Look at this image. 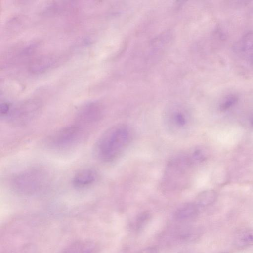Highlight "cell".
I'll return each instance as SVG.
<instances>
[{"instance_id": "cell-21", "label": "cell", "mask_w": 253, "mask_h": 253, "mask_svg": "<svg viewBox=\"0 0 253 253\" xmlns=\"http://www.w3.org/2000/svg\"><path fill=\"white\" fill-rule=\"evenodd\" d=\"M252 125H253V120L252 121Z\"/></svg>"}, {"instance_id": "cell-7", "label": "cell", "mask_w": 253, "mask_h": 253, "mask_svg": "<svg viewBox=\"0 0 253 253\" xmlns=\"http://www.w3.org/2000/svg\"><path fill=\"white\" fill-rule=\"evenodd\" d=\"M103 115L102 105L97 102L91 101L83 105L78 110L76 120L77 124L89 125L100 120Z\"/></svg>"}, {"instance_id": "cell-14", "label": "cell", "mask_w": 253, "mask_h": 253, "mask_svg": "<svg viewBox=\"0 0 253 253\" xmlns=\"http://www.w3.org/2000/svg\"><path fill=\"white\" fill-rule=\"evenodd\" d=\"M217 194L213 190H207L200 192L196 198V204L200 206H207L213 203Z\"/></svg>"}, {"instance_id": "cell-19", "label": "cell", "mask_w": 253, "mask_h": 253, "mask_svg": "<svg viewBox=\"0 0 253 253\" xmlns=\"http://www.w3.org/2000/svg\"><path fill=\"white\" fill-rule=\"evenodd\" d=\"M11 106L10 105L6 102L0 103V113L1 117H7L8 115Z\"/></svg>"}, {"instance_id": "cell-2", "label": "cell", "mask_w": 253, "mask_h": 253, "mask_svg": "<svg viewBox=\"0 0 253 253\" xmlns=\"http://www.w3.org/2000/svg\"><path fill=\"white\" fill-rule=\"evenodd\" d=\"M50 177L44 170L31 169L18 173L10 181L12 189L21 195L31 196L44 190L49 184Z\"/></svg>"}, {"instance_id": "cell-3", "label": "cell", "mask_w": 253, "mask_h": 253, "mask_svg": "<svg viewBox=\"0 0 253 253\" xmlns=\"http://www.w3.org/2000/svg\"><path fill=\"white\" fill-rule=\"evenodd\" d=\"M195 164L191 155H180L173 158L166 169L164 184L169 190L180 188L187 180L191 166Z\"/></svg>"}, {"instance_id": "cell-15", "label": "cell", "mask_w": 253, "mask_h": 253, "mask_svg": "<svg viewBox=\"0 0 253 253\" xmlns=\"http://www.w3.org/2000/svg\"><path fill=\"white\" fill-rule=\"evenodd\" d=\"M235 245L240 248L253 245V229H247L240 233L236 238Z\"/></svg>"}, {"instance_id": "cell-6", "label": "cell", "mask_w": 253, "mask_h": 253, "mask_svg": "<svg viewBox=\"0 0 253 253\" xmlns=\"http://www.w3.org/2000/svg\"><path fill=\"white\" fill-rule=\"evenodd\" d=\"M82 135V126L78 124L63 127L53 133L47 140L52 148L63 149L77 143Z\"/></svg>"}, {"instance_id": "cell-20", "label": "cell", "mask_w": 253, "mask_h": 253, "mask_svg": "<svg viewBox=\"0 0 253 253\" xmlns=\"http://www.w3.org/2000/svg\"><path fill=\"white\" fill-rule=\"evenodd\" d=\"M157 251L155 248H149L142 251L140 253H156Z\"/></svg>"}, {"instance_id": "cell-4", "label": "cell", "mask_w": 253, "mask_h": 253, "mask_svg": "<svg viewBox=\"0 0 253 253\" xmlns=\"http://www.w3.org/2000/svg\"><path fill=\"white\" fill-rule=\"evenodd\" d=\"M42 102L36 98L24 101L13 107L6 117L9 123L15 126H23L30 123L39 115Z\"/></svg>"}, {"instance_id": "cell-11", "label": "cell", "mask_w": 253, "mask_h": 253, "mask_svg": "<svg viewBox=\"0 0 253 253\" xmlns=\"http://www.w3.org/2000/svg\"><path fill=\"white\" fill-rule=\"evenodd\" d=\"M96 250V246L92 241L81 240L68 246L63 253H95Z\"/></svg>"}, {"instance_id": "cell-18", "label": "cell", "mask_w": 253, "mask_h": 253, "mask_svg": "<svg viewBox=\"0 0 253 253\" xmlns=\"http://www.w3.org/2000/svg\"><path fill=\"white\" fill-rule=\"evenodd\" d=\"M150 215L148 212H143L140 214L137 219L136 226L139 228L142 226L150 218Z\"/></svg>"}, {"instance_id": "cell-5", "label": "cell", "mask_w": 253, "mask_h": 253, "mask_svg": "<svg viewBox=\"0 0 253 253\" xmlns=\"http://www.w3.org/2000/svg\"><path fill=\"white\" fill-rule=\"evenodd\" d=\"M164 124L168 131L177 136L187 134L192 126L190 113L181 108H171L164 115Z\"/></svg>"}, {"instance_id": "cell-10", "label": "cell", "mask_w": 253, "mask_h": 253, "mask_svg": "<svg viewBox=\"0 0 253 253\" xmlns=\"http://www.w3.org/2000/svg\"><path fill=\"white\" fill-rule=\"evenodd\" d=\"M97 177V172L94 169L90 168L84 169L74 175L72 183L78 189L87 188L95 182Z\"/></svg>"}, {"instance_id": "cell-13", "label": "cell", "mask_w": 253, "mask_h": 253, "mask_svg": "<svg viewBox=\"0 0 253 253\" xmlns=\"http://www.w3.org/2000/svg\"><path fill=\"white\" fill-rule=\"evenodd\" d=\"M240 47L244 57L253 63V32L246 34L241 41Z\"/></svg>"}, {"instance_id": "cell-1", "label": "cell", "mask_w": 253, "mask_h": 253, "mask_svg": "<svg viewBox=\"0 0 253 253\" xmlns=\"http://www.w3.org/2000/svg\"><path fill=\"white\" fill-rule=\"evenodd\" d=\"M129 127L119 124L108 128L99 137L94 147L95 156L100 161L110 162L116 160L131 140Z\"/></svg>"}, {"instance_id": "cell-16", "label": "cell", "mask_w": 253, "mask_h": 253, "mask_svg": "<svg viewBox=\"0 0 253 253\" xmlns=\"http://www.w3.org/2000/svg\"><path fill=\"white\" fill-rule=\"evenodd\" d=\"M237 101V97L235 95H230L228 96L220 104L219 108L221 111H225L228 110Z\"/></svg>"}, {"instance_id": "cell-22", "label": "cell", "mask_w": 253, "mask_h": 253, "mask_svg": "<svg viewBox=\"0 0 253 253\" xmlns=\"http://www.w3.org/2000/svg\"></svg>"}, {"instance_id": "cell-9", "label": "cell", "mask_w": 253, "mask_h": 253, "mask_svg": "<svg viewBox=\"0 0 253 253\" xmlns=\"http://www.w3.org/2000/svg\"><path fill=\"white\" fill-rule=\"evenodd\" d=\"M57 60V56L53 54L40 55L30 61L28 70L34 74L42 73L52 67Z\"/></svg>"}, {"instance_id": "cell-17", "label": "cell", "mask_w": 253, "mask_h": 253, "mask_svg": "<svg viewBox=\"0 0 253 253\" xmlns=\"http://www.w3.org/2000/svg\"><path fill=\"white\" fill-rule=\"evenodd\" d=\"M191 155L195 163L202 162L206 159L205 152L200 149L195 150Z\"/></svg>"}, {"instance_id": "cell-8", "label": "cell", "mask_w": 253, "mask_h": 253, "mask_svg": "<svg viewBox=\"0 0 253 253\" xmlns=\"http://www.w3.org/2000/svg\"><path fill=\"white\" fill-rule=\"evenodd\" d=\"M37 45L35 43L24 44L16 46L5 52L1 58L4 65L15 63L30 56L34 52Z\"/></svg>"}, {"instance_id": "cell-12", "label": "cell", "mask_w": 253, "mask_h": 253, "mask_svg": "<svg viewBox=\"0 0 253 253\" xmlns=\"http://www.w3.org/2000/svg\"><path fill=\"white\" fill-rule=\"evenodd\" d=\"M198 205L196 203H186L178 208L174 213L177 220H185L195 217L198 214Z\"/></svg>"}]
</instances>
